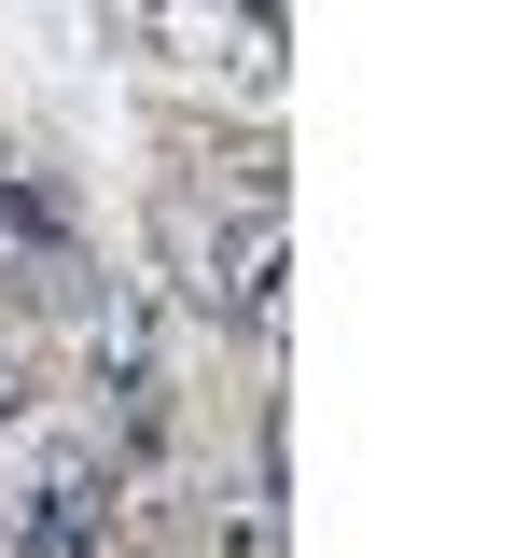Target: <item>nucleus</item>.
I'll use <instances>...</instances> for the list:
<instances>
[{"instance_id":"nucleus-1","label":"nucleus","mask_w":529,"mask_h":558,"mask_svg":"<svg viewBox=\"0 0 529 558\" xmlns=\"http://www.w3.org/2000/svg\"><path fill=\"white\" fill-rule=\"evenodd\" d=\"M98 531H112V475L98 461H57V475L28 488V517L0 531V558H84Z\"/></svg>"}]
</instances>
